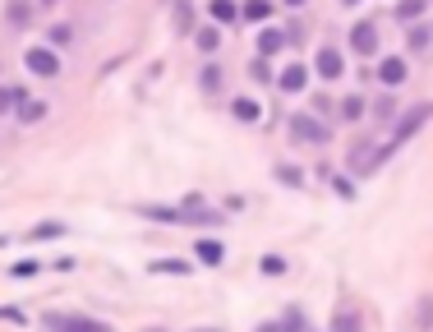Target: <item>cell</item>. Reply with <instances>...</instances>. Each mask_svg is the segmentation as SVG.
<instances>
[{"label":"cell","mask_w":433,"mask_h":332,"mask_svg":"<svg viewBox=\"0 0 433 332\" xmlns=\"http://www.w3.org/2000/svg\"><path fill=\"white\" fill-rule=\"evenodd\" d=\"M327 125L322 120H313V116H290V139L295 144H327Z\"/></svg>","instance_id":"6da1fadb"},{"label":"cell","mask_w":433,"mask_h":332,"mask_svg":"<svg viewBox=\"0 0 433 332\" xmlns=\"http://www.w3.org/2000/svg\"><path fill=\"white\" fill-rule=\"evenodd\" d=\"M46 328L51 332H111L106 323H92L83 314H46Z\"/></svg>","instance_id":"7a4b0ae2"},{"label":"cell","mask_w":433,"mask_h":332,"mask_svg":"<svg viewBox=\"0 0 433 332\" xmlns=\"http://www.w3.org/2000/svg\"><path fill=\"white\" fill-rule=\"evenodd\" d=\"M23 65H28V74H42V78H56L60 74V60L51 46H33V51L23 55Z\"/></svg>","instance_id":"3957f363"},{"label":"cell","mask_w":433,"mask_h":332,"mask_svg":"<svg viewBox=\"0 0 433 332\" xmlns=\"http://www.w3.org/2000/svg\"><path fill=\"white\" fill-rule=\"evenodd\" d=\"M429 116H433V106H429V102H420V106H411V111H406V116H401L397 134H392V144H406V139H411V134L420 130V125L429 120Z\"/></svg>","instance_id":"277c9868"},{"label":"cell","mask_w":433,"mask_h":332,"mask_svg":"<svg viewBox=\"0 0 433 332\" xmlns=\"http://www.w3.org/2000/svg\"><path fill=\"white\" fill-rule=\"evenodd\" d=\"M388 153H392V144H388V148H364V144H360L355 153H350V171L369 176V171H378V162H383Z\"/></svg>","instance_id":"5b68a950"},{"label":"cell","mask_w":433,"mask_h":332,"mask_svg":"<svg viewBox=\"0 0 433 332\" xmlns=\"http://www.w3.org/2000/svg\"><path fill=\"white\" fill-rule=\"evenodd\" d=\"M350 46H355L360 55H374L378 51V28L374 23H355V28H350Z\"/></svg>","instance_id":"8992f818"},{"label":"cell","mask_w":433,"mask_h":332,"mask_svg":"<svg viewBox=\"0 0 433 332\" xmlns=\"http://www.w3.org/2000/svg\"><path fill=\"white\" fill-rule=\"evenodd\" d=\"M313 69H318L322 78H341V74H346V60L332 51V46H322V51H318V60H313Z\"/></svg>","instance_id":"52a82bcc"},{"label":"cell","mask_w":433,"mask_h":332,"mask_svg":"<svg viewBox=\"0 0 433 332\" xmlns=\"http://www.w3.org/2000/svg\"><path fill=\"white\" fill-rule=\"evenodd\" d=\"M378 78H383L388 88H397V83H406V60H401V55H388V60L378 65Z\"/></svg>","instance_id":"ba28073f"},{"label":"cell","mask_w":433,"mask_h":332,"mask_svg":"<svg viewBox=\"0 0 433 332\" xmlns=\"http://www.w3.org/2000/svg\"><path fill=\"white\" fill-rule=\"evenodd\" d=\"M277 83H281L286 92H304V83H309V69H304V65H286Z\"/></svg>","instance_id":"9c48e42d"},{"label":"cell","mask_w":433,"mask_h":332,"mask_svg":"<svg viewBox=\"0 0 433 332\" xmlns=\"http://www.w3.org/2000/svg\"><path fill=\"white\" fill-rule=\"evenodd\" d=\"M235 120H245V125H258V120H263V106H258V102L254 97H235Z\"/></svg>","instance_id":"30bf717a"},{"label":"cell","mask_w":433,"mask_h":332,"mask_svg":"<svg viewBox=\"0 0 433 332\" xmlns=\"http://www.w3.org/2000/svg\"><path fill=\"white\" fill-rule=\"evenodd\" d=\"M281 46H286V33H277V28H263L258 33V55H277Z\"/></svg>","instance_id":"8fae6325"},{"label":"cell","mask_w":433,"mask_h":332,"mask_svg":"<svg viewBox=\"0 0 433 332\" xmlns=\"http://www.w3.org/2000/svg\"><path fill=\"white\" fill-rule=\"evenodd\" d=\"M424 5H429V0H397V19H401V23L420 19V14H424Z\"/></svg>","instance_id":"7c38bea8"},{"label":"cell","mask_w":433,"mask_h":332,"mask_svg":"<svg viewBox=\"0 0 433 332\" xmlns=\"http://www.w3.org/2000/svg\"><path fill=\"white\" fill-rule=\"evenodd\" d=\"M42 116H46V106H42V102L19 97V120H28V125H33V120H42Z\"/></svg>","instance_id":"4fadbf2b"},{"label":"cell","mask_w":433,"mask_h":332,"mask_svg":"<svg viewBox=\"0 0 433 332\" xmlns=\"http://www.w3.org/2000/svg\"><path fill=\"white\" fill-rule=\"evenodd\" d=\"M199 258H203V263H222L226 249H222L217 240H199Z\"/></svg>","instance_id":"5bb4252c"},{"label":"cell","mask_w":433,"mask_h":332,"mask_svg":"<svg viewBox=\"0 0 433 332\" xmlns=\"http://www.w3.org/2000/svg\"><path fill=\"white\" fill-rule=\"evenodd\" d=\"M152 272H176V277H189V263H185V258H157Z\"/></svg>","instance_id":"9a60e30c"},{"label":"cell","mask_w":433,"mask_h":332,"mask_svg":"<svg viewBox=\"0 0 433 332\" xmlns=\"http://www.w3.org/2000/svg\"><path fill=\"white\" fill-rule=\"evenodd\" d=\"M199 83H203V92H222V69L208 65V69L199 74Z\"/></svg>","instance_id":"2e32d148"},{"label":"cell","mask_w":433,"mask_h":332,"mask_svg":"<svg viewBox=\"0 0 433 332\" xmlns=\"http://www.w3.org/2000/svg\"><path fill=\"white\" fill-rule=\"evenodd\" d=\"M217 46H222V33H217V28H199V51H217Z\"/></svg>","instance_id":"e0dca14e"},{"label":"cell","mask_w":433,"mask_h":332,"mask_svg":"<svg viewBox=\"0 0 433 332\" xmlns=\"http://www.w3.org/2000/svg\"><path fill=\"white\" fill-rule=\"evenodd\" d=\"M235 14H240V10H235L231 0H212V19H222V23H231Z\"/></svg>","instance_id":"ac0fdd59"},{"label":"cell","mask_w":433,"mask_h":332,"mask_svg":"<svg viewBox=\"0 0 433 332\" xmlns=\"http://www.w3.org/2000/svg\"><path fill=\"white\" fill-rule=\"evenodd\" d=\"M51 235H65V226H60V221H42V226H33V240H51Z\"/></svg>","instance_id":"d6986e66"},{"label":"cell","mask_w":433,"mask_h":332,"mask_svg":"<svg viewBox=\"0 0 433 332\" xmlns=\"http://www.w3.org/2000/svg\"><path fill=\"white\" fill-rule=\"evenodd\" d=\"M176 28H180V33H189V28H194V10H189L185 0L176 5Z\"/></svg>","instance_id":"ffe728a7"},{"label":"cell","mask_w":433,"mask_h":332,"mask_svg":"<svg viewBox=\"0 0 433 332\" xmlns=\"http://www.w3.org/2000/svg\"><path fill=\"white\" fill-rule=\"evenodd\" d=\"M332 332H360V319H355V314H336V319H332Z\"/></svg>","instance_id":"44dd1931"},{"label":"cell","mask_w":433,"mask_h":332,"mask_svg":"<svg viewBox=\"0 0 433 332\" xmlns=\"http://www.w3.org/2000/svg\"><path fill=\"white\" fill-rule=\"evenodd\" d=\"M267 14H272L267 0H249V5H245V19H267Z\"/></svg>","instance_id":"7402d4cb"},{"label":"cell","mask_w":433,"mask_h":332,"mask_svg":"<svg viewBox=\"0 0 433 332\" xmlns=\"http://www.w3.org/2000/svg\"><path fill=\"white\" fill-rule=\"evenodd\" d=\"M28 19H33V10H28L23 0H14V5H10V23H19V28H23Z\"/></svg>","instance_id":"603a6c76"},{"label":"cell","mask_w":433,"mask_h":332,"mask_svg":"<svg viewBox=\"0 0 433 332\" xmlns=\"http://www.w3.org/2000/svg\"><path fill=\"white\" fill-rule=\"evenodd\" d=\"M281 332H304V314H300V310H290L286 319H281Z\"/></svg>","instance_id":"cb8c5ba5"},{"label":"cell","mask_w":433,"mask_h":332,"mask_svg":"<svg viewBox=\"0 0 433 332\" xmlns=\"http://www.w3.org/2000/svg\"><path fill=\"white\" fill-rule=\"evenodd\" d=\"M19 97H23L19 88H0V116H5L10 106H19Z\"/></svg>","instance_id":"d4e9b609"},{"label":"cell","mask_w":433,"mask_h":332,"mask_svg":"<svg viewBox=\"0 0 433 332\" xmlns=\"http://www.w3.org/2000/svg\"><path fill=\"white\" fill-rule=\"evenodd\" d=\"M360 111H364V97H346V102H341V116H346V120H355Z\"/></svg>","instance_id":"484cf974"},{"label":"cell","mask_w":433,"mask_h":332,"mask_svg":"<svg viewBox=\"0 0 433 332\" xmlns=\"http://www.w3.org/2000/svg\"><path fill=\"white\" fill-rule=\"evenodd\" d=\"M420 46H429V33H424V28H411V51H420Z\"/></svg>","instance_id":"4316f807"},{"label":"cell","mask_w":433,"mask_h":332,"mask_svg":"<svg viewBox=\"0 0 433 332\" xmlns=\"http://www.w3.org/2000/svg\"><path fill=\"white\" fill-rule=\"evenodd\" d=\"M277 180H286V185H300V171H290V166H281Z\"/></svg>","instance_id":"83f0119b"},{"label":"cell","mask_w":433,"mask_h":332,"mask_svg":"<svg viewBox=\"0 0 433 332\" xmlns=\"http://www.w3.org/2000/svg\"><path fill=\"white\" fill-rule=\"evenodd\" d=\"M14 277H37V263H14Z\"/></svg>","instance_id":"f1b7e54d"},{"label":"cell","mask_w":433,"mask_h":332,"mask_svg":"<svg viewBox=\"0 0 433 332\" xmlns=\"http://www.w3.org/2000/svg\"><path fill=\"white\" fill-rule=\"evenodd\" d=\"M199 332H222V328H199Z\"/></svg>","instance_id":"f546056e"},{"label":"cell","mask_w":433,"mask_h":332,"mask_svg":"<svg viewBox=\"0 0 433 332\" xmlns=\"http://www.w3.org/2000/svg\"><path fill=\"white\" fill-rule=\"evenodd\" d=\"M341 5H360V0H341Z\"/></svg>","instance_id":"4dcf8cb0"},{"label":"cell","mask_w":433,"mask_h":332,"mask_svg":"<svg viewBox=\"0 0 433 332\" xmlns=\"http://www.w3.org/2000/svg\"><path fill=\"white\" fill-rule=\"evenodd\" d=\"M286 5H304V0H286Z\"/></svg>","instance_id":"1f68e13d"},{"label":"cell","mask_w":433,"mask_h":332,"mask_svg":"<svg viewBox=\"0 0 433 332\" xmlns=\"http://www.w3.org/2000/svg\"><path fill=\"white\" fill-rule=\"evenodd\" d=\"M42 5H56V0H42Z\"/></svg>","instance_id":"d6a6232c"}]
</instances>
